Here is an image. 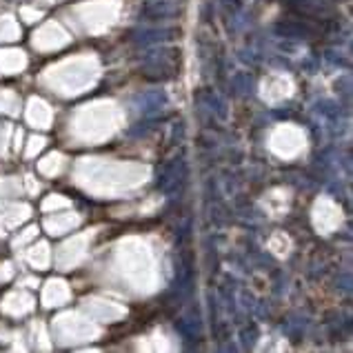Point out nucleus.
<instances>
[]
</instances>
